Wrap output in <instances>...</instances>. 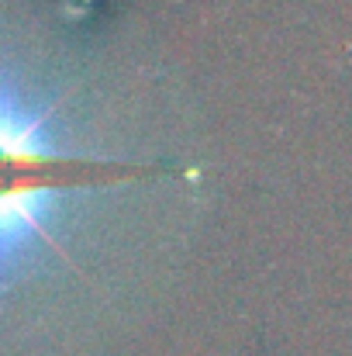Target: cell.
<instances>
[{
	"instance_id": "cell-1",
	"label": "cell",
	"mask_w": 352,
	"mask_h": 356,
	"mask_svg": "<svg viewBox=\"0 0 352 356\" xmlns=\"http://www.w3.org/2000/svg\"><path fill=\"white\" fill-rule=\"evenodd\" d=\"M138 170H115L104 163H76L49 149L42 121L0 108V263L31 236L49 238L45 208L59 191L101 184L104 177H135Z\"/></svg>"
}]
</instances>
